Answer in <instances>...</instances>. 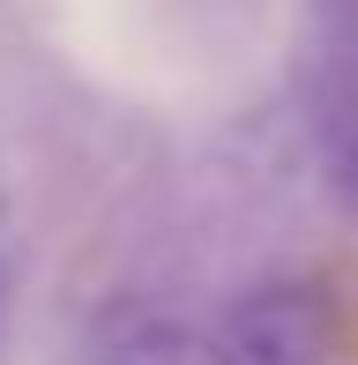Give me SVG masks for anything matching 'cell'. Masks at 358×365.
I'll list each match as a JSON object with an SVG mask.
<instances>
[{
  "label": "cell",
  "instance_id": "cell-4",
  "mask_svg": "<svg viewBox=\"0 0 358 365\" xmlns=\"http://www.w3.org/2000/svg\"><path fill=\"white\" fill-rule=\"evenodd\" d=\"M0 306H8V269H0Z\"/></svg>",
  "mask_w": 358,
  "mask_h": 365
},
{
  "label": "cell",
  "instance_id": "cell-2",
  "mask_svg": "<svg viewBox=\"0 0 358 365\" xmlns=\"http://www.w3.org/2000/svg\"><path fill=\"white\" fill-rule=\"evenodd\" d=\"M97 365H239V358H232V343H217L209 328L142 313V321H120L105 336V358Z\"/></svg>",
  "mask_w": 358,
  "mask_h": 365
},
{
  "label": "cell",
  "instance_id": "cell-3",
  "mask_svg": "<svg viewBox=\"0 0 358 365\" xmlns=\"http://www.w3.org/2000/svg\"><path fill=\"white\" fill-rule=\"evenodd\" d=\"M329 187L344 194V209H358V105L329 120Z\"/></svg>",
  "mask_w": 358,
  "mask_h": 365
},
{
  "label": "cell",
  "instance_id": "cell-1",
  "mask_svg": "<svg viewBox=\"0 0 358 365\" xmlns=\"http://www.w3.org/2000/svg\"><path fill=\"white\" fill-rule=\"evenodd\" d=\"M232 358L239 365H329L336 358V306L314 284H262L232 306Z\"/></svg>",
  "mask_w": 358,
  "mask_h": 365
}]
</instances>
